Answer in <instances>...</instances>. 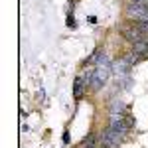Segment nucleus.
<instances>
[{
  "mask_svg": "<svg viewBox=\"0 0 148 148\" xmlns=\"http://www.w3.org/2000/svg\"><path fill=\"white\" fill-rule=\"evenodd\" d=\"M85 87H87V81H85V77H77V79L73 81V95H75V99H81V97H83Z\"/></svg>",
  "mask_w": 148,
  "mask_h": 148,
  "instance_id": "obj_6",
  "label": "nucleus"
},
{
  "mask_svg": "<svg viewBox=\"0 0 148 148\" xmlns=\"http://www.w3.org/2000/svg\"><path fill=\"white\" fill-rule=\"evenodd\" d=\"M123 138H125V134H121V132L113 130L111 126H107V130L99 136V144H103V146H107V148H116L123 142Z\"/></svg>",
  "mask_w": 148,
  "mask_h": 148,
  "instance_id": "obj_2",
  "label": "nucleus"
},
{
  "mask_svg": "<svg viewBox=\"0 0 148 148\" xmlns=\"http://www.w3.org/2000/svg\"><path fill=\"white\" fill-rule=\"evenodd\" d=\"M121 34H123V38H126L130 44H136L140 40H146V38H144V32L138 28L136 24H134V26H125V28H121Z\"/></svg>",
  "mask_w": 148,
  "mask_h": 148,
  "instance_id": "obj_3",
  "label": "nucleus"
},
{
  "mask_svg": "<svg viewBox=\"0 0 148 148\" xmlns=\"http://www.w3.org/2000/svg\"><path fill=\"white\" fill-rule=\"evenodd\" d=\"M67 26H69V28H75V20H73V14H69V18H67Z\"/></svg>",
  "mask_w": 148,
  "mask_h": 148,
  "instance_id": "obj_7",
  "label": "nucleus"
},
{
  "mask_svg": "<svg viewBox=\"0 0 148 148\" xmlns=\"http://www.w3.org/2000/svg\"><path fill=\"white\" fill-rule=\"evenodd\" d=\"M146 6H148V4H146Z\"/></svg>",
  "mask_w": 148,
  "mask_h": 148,
  "instance_id": "obj_10",
  "label": "nucleus"
},
{
  "mask_svg": "<svg viewBox=\"0 0 148 148\" xmlns=\"http://www.w3.org/2000/svg\"><path fill=\"white\" fill-rule=\"evenodd\" d=\"M63 140H65V144H67V142H69V132H67V130L63 132Z\"/></svg>",
  "mask_w": 148,
  "mask_h": 148,
  "instance_id": "obj_8",
  "label": "nucleus"
},
{
  "mask_svg": "<svg viewBox=\"0 0 148 148\" xmlns=\"http://www.w3.org/2000/svg\"><path fill=\"white\" fill-rule=\"evenodd\" d=\"M119 114H126V105L119 99H113L109 107V116H119Z\"/></svg>",
  "mask_w": 148,
  "mask_h": 148,
  "instance_id": "obj_5",
  "label": "nucleus"
},
{
  "mask_svg": "<svg viewBox=\"0 0 148 148\" xmlns=\"http://www.w3.org/2000/svg\"><path fill=\"white\" fill-rule=\"evenodd\" d=\"M130 53L134 56L136 61L146 59L148 57V42L146 40H140V42H136V44H132V51H130Z\"/></svg>",
  "mask_w": 148,
  "mask_h": 148,
  "instance_id": "obj_4",
  "label": "nucleus"
},
{
  "mask_svg": "<svg viewBox=\"0 0 148 148\" xmlns=\"http://www.w3.org/2000/svg\"><path fill=\"white\" fill-rule=\"evenodd\" d=\"M132 2H136V4H148V0H132Z\"/></svg>",
  "mask_w": 148,
  "mask_h": 148,
  "instance_id": "obj_9",
  "label": "nucleus"
},
{
  "mask_svg": "<svg viewBox=\"0 0 148 148\" xmlns=\"http://www.w3.org/2000/svg\"><path fill=\"white\" fill-rule=\"evenodd\" d=\"M113 73V65H95V71H93V77H91V87L93 91H99L103 85L109 81V75Z\"/></svg>",
  "mask_w": 148,
  "mask_h": 148,
  "instance_id": "obj_1",
  "label": "nucleus"
}]
</instances>
